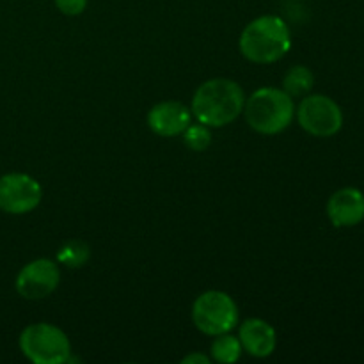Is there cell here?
<instances>
[{"mask_svg": "<svg viewBox=\"0 0 364 364\" xmlns=\"http://www.w3.org/2000/svg\"><path fill=\"white\" fill-rule=\"evenodd\" d=\"M245 105V92L231 78H212L203 82L192 98V116L210 128L231 124Z\"/></svg>", "mask_w": 364, "mask_h": 364, "instance_id": "cell-1", "label": "cell"}, {"mask_svg": "<svg viewBox=\"0 0 364 364\" xmlns=\"http://www.w3.org/2000/svg\"><path fill=\"white\" fill-rule=\"evenodd\" d=\"M242 55L255 64H272L283 59L291 48V34L287 21L276 14H265L242 31L240 41Z\"/></svg>", "mask_w": 364, "mask_h": 364, "instance_id": "cell-2", "label": "cell"}, {"mask_svg": "<svg viewBox=\"0 0 364 364\" xmlns=\"http://www.w3.org/2000/svg\"><path fill=\"white\" fill-rule=\"evenodd\" d=\"M245 121L262 135H277L287 130L295 117L294 98L277 87L256 89L244 105Z\"/></svg>", "mask_w": 364, "mask_h": 364, "instance_id": "cell-3", "label": "cell"}, {"mask_svg": "<svg viewBox=\"0 0 364 364\" xmlns=\"http://www.w3.org/2000/svg\"><path fill=\"white\" fill-rule=\"evenodd\" d=\"M20 350L34 364H63L70 361L71 343L52 323H31L20 334Z\"/></svg>", "mask_w": 364, "mask_h": 364, "instance_id": "cell-4", "label": "cell"}, {"mask_svg": "<svg viewBox=\"0 0 364 364\" xmlns=\"http://www.w3.org/2000/svg\"><path fill=\"white\" fill-rule=\"evenodd\" d=\"M238 306L220 290H210L199 295L192 304V322L206 336L231 333L238 326Z\"/></svg>", "mask_w": 364, "mask_h": 364, "instance_id": "cell-5", "label": "cell"}, {"mask_svg": "<svg viewBox=\"0 0 364 364\" xmlns=\"http://www.w3.org/2000/svg\"><path fill=\"white\" fill-rule=\"evenodd\" d=\"M295 114L302 130L313 137H333L343 128V110L326 95H306Z\"/></svg>", "mask_w": 364, "mask_h": 364, "instance_id": "cell-6", "label": "cell"}, {"mask_svg": "<svg viewBox=\"0 0 364 364\" xmlns=\"http://www.w3.org/2000/svg\"><path fill=\"white\" fill-rule=\"evenodd\" d=\"M43 188L38 180L25 173L0 176V210L11 215H23L39 206Z\"/></svg>", "mask_w": 364, "mask_h": 364, "instance_id": "cell-7", "label": "cell"}, {"mask_svg": "<svg viewBox=\"0 0 364 364\" xmlns=\"http://www.w3.org/2000/svg\"><path fill=\"white\" fill-rule=\"evenodd\" d=\"M60 283V270L55 262L38 258L27 263L16 276V291L28 301H39L57 290Z\"/></svg>", "mask_w": 364, "mask_h": 364, "instance_id": "cell-8", "label": "cell"}, {"mask_svg": "<svg viewBox=\"0 0 364 364\" xmlns=\"http://www.w3.org/2000/svg\"><path fill=\"white\" fill-rule=\"evenodd\" d=\"M192 123V110L181 102H160L148 112V127L159 137H178Z\"/></svg>", "mask_w": 364, "mask_h": 364, "instance_id": "cell-9", "label": "cell"}, {"mask_svg": "<svg viewBox=\"0 0 364 364\" xmlns=\"http://www.w3.org/2000/svg\"><path fill=\"white\" fill-rule=\"evenodd\" d=\"M327 217L334 228H354L364 220V194L355 187H343L327 201Z\"/></svg>", "mask_w": 364, "mask_h": 364, "instance_id": "cell-10", "label": "cell"}, {"mask_svg": "<svg viewBox=\"0 0 364 364\" xmlns=\"http://www.w3.org/2000/svg\"><path fill=\"white\" fill-rule=\"evenodd\" d=\"M238 340L242 348L252 358H269L274 354L277 345V336L274 327L262 318H247L240 323Z\"/></svg>", "mask_w": 364, "mask_h": 364, "instance_id": "cell-11", "label": "cell"}, {"mask_svg": "<svg viewBox=\"0 0 364 364\" xmlns=\"http://www.w3.org/2000/svg\"><path fill=\"white\" fill-rule=\"evenodd\" d=\"M315 85V75L304 64L291 66L283 78V91H287L291 98H304L309 95Z\"/></svg>", "mask_w": 364, "mask_h": 364, "instance_id": "cell-12", "label": "cell"}, {"mask_svg": "<svg viewBox=\"0 0 364 364\" xmlns=\"http://www.w3.org/2000/svg\"><path fill=\"white\" fill-rule=\"evenodd\" d=\"M242 352H244V348H242L238 336H233L230 333L219 334V336H215V340L212 343L213 361L220 364L237 363L242 358Z\"/></svg>", "mask_w": 364, "mask_h": 364, "instance_id": "cell-13", "label": "cell"}, {"mask_svg": "<svg viewBox=\"0 0 364 364\" xmlns=\"http://www.w3.org/2000/svg\"><path fill=\"white\" fill-rule=\"evenodd\" d=\"M89 256H91V249L85 242L80 240H70L59 249L57 252V259H59L63 265L70 267V269H78V267H84L87 263Z\"/></svg>", "mask_w": 364, "mask_h": 364, "instance_id": "cell-14", "label": "cell"}, {"mask_svg": "<svg viewBox=\"0 0 364 364\" xmlns=\"http://www.w3.org/2000/svg\"><path fill=\"white\" fill-rule=\"evenodd\" d=\"M181 135H183L185 146L188 149H192V151H205L212 144V132H210V127H206L203 123H191Z\"/></svg>", "mask_w": 364, "mask_h": 364, "instance_id": "cell-15", "label": "cell"}, {"mask_svg": "<svg viewBox=\"0 0 364 364\" xmlns=\"http://www.w3.org/2000/svg\"><path fill=\"white\" fill-rule=\"evenodd\" d=\"M55 7L66 16H78L87 7V0H53Z\"/></svg>", "mask_w": 364, "mask_h": 364, "instance_id": "cell-16", "label": "cell"}, {"mask_svg": "<svg viewBox=\"0 0 364 364\" xmlns=\"http://www.w3.org/2000/svg\"><path fill=\"white\" fill-rule=\"evenodd\" d=\"M183 363H203V364H206V363H210V358H208V355H203V354H191V355H187V358L183 359Z\"/></svg>", "mask_w": 364, "mask_h": 364, "instance_id": "cell-17", "label": "cell"}]
</instances>
